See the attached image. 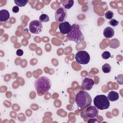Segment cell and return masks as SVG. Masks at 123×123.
<instances>
[{
  "label": "cell",
  "mask_w": 123,
  "mask_h": 123,
  "mask_svg": "<svg viewBox=\"0 0 123 123\" xmlns=\"http://www.w3.org/2000/svg\"><path fill=\"white\" fill-rule=\"evenodd\" d=\"M34 86L37 94L41 96L49 91L51 88V83L50 80L48 77L41 76L35 81Z\"/></svg>",
  "instance_id": "1"
},
{
  "label": "cell",
  "mask_w": 123,
  "mask_h": 123,
  "mask_svg": "<svg viewBox=\"0 0 123 123\" xmlns=\"http://www.w3.org/2000/svg\"><path fill=\"white\" fill-rule=\"evenodd\" d=\"M75 101L78 110L82 111L90 105L92 102V98L87 92L80 91L76 94Z\"/></svg>",
  "instance_id": "2"
},
{
  "label": "cell",
  "mask_w": 123,
  "mask_h": 123,
  "mask_svg": "<svg viewBox=\"0 0 123 123\" xmlns=\"http://www.w3.org/2000/svg\"><path fill=\"white\" fill-rule=\"evenodd\" d=\"M71 31L66 35L69 40L74 41L75 43L85 39V37L81 31L79 25L76 24H74L71 25Z\"/></svg>",
  "instance_id": "3"
},
{
  "label": "cell",
  "mask_w": 123,
  "mask_h": 123,
  "mask_svg": "<svg viewBox=\"0 0 123 123\" xmlns=\"http://www.w3.org/2000/svg\"><path fill=\"white\" fill-rule=\"evenodd\" d=\"M94 104L98 109L103 110L110 107V103L107 96L104 95L96 96L94 99Z\"/></svg>",
  "instance_id": "4"
},
{
  "label": "cell",
  "mask_w": 123,
  "mask_h": 123,
  "mask_svg": "<svg viewBox=\"0 0 123 123\" xmlns=\"http://www.w3.org/2000/svg\"><path fill=\"white\" fill-rule=\"evenodd\" d=\"M75 59L77 62L81 64H87L90 61V55L85 50L78 51L75 55Z\"/></svg>",
  "instance_id": "5"
},
{
  "label": "cell",
  "mask_w": 123,
  "mask_h": 123,
  "mask_svg": "<svg viewBox=\"0 0 123 123\" xmlns=\"http://www.w3.org/2000/svg\"><path fill=\"white\" fill-rule=\"evenodd\" d=\"M29 28L31 33L38 34L42 31L43 26L41 22L39 20H34L30 23Z\"/></svg>",
  "instance_id": "6"
},
{
  "label": "cell",
  "mask_w": 123,
  "mask_h": 123,
  "mask_svg": "<svg viewBox=\"0 0 123 123\" xmlns=\"http://www.w3.org/2000/svg\"><path fill=\"white\" fill-rule=\"evenodd\" d=\"M67 13L65 9L62 7L59 8L55 12V20L60 22H63L66 19Z\"/></svg>",
  "instance_id": "7"
},
{
  "label": "cell",
  "mask_w": 123,
  "mask_h": 123,
  "mask_svg": "<svg viewBox=\"0 0 123 123\" xmlns=\"http://www.w3.org/2000/svg\"><path fill=\"white\" fill-rule=\"evenodd\" d=\"M85 114L87 117L95 118L98 115V109L95 106H88L86 109Z\"/></svg>",
  "instance_id": "8"
},
{
  "label": "cell",
  "mask_w": 123,
  "mask_h": 123,
  "mask_svg": "<svg viewBox=\"0 0 123 123\" xmlns=\"http://www.w3.org/2000/svg\"><path fill=\"white\" fill-rule=\"evenodd\" d=\"M94 85V81L90 78H85L82 82V88L85 90H91Z\"/></svg>",
  "instance_id": "9"
},
{
  "label": "cell",
  "mask_w": 123,
  "mask_h": 123,
  "mask_svg": "<svg viewBox=\"0 0 123 123\" xmlns=\"http://www.w3.org/2000/svg\"><path fill=\"white\" fill-rule=\"evenodd\" d=\"M59 28L61 33L65 35L68 34L71 31L72 27L69 22L64 21L59 24Z\"/></svg>",
  "instance_id": "10"
},
{
  "label": "cell",
  "mask_w": 123,
  "mask_h": 123,
  "mask_svg": "<svg viewBox=\"0 0 123 123\" xmlns=\"http://www.w3.org/2000/svg\"><path fill=\"white\" fill-rule=\"evenodd\" d=\"M10 18V13L7 10L2 9L0 11V21L6 22Z\"/></svg>",
  "instance_id": "11"
},
{
  "label": "cell",
  "mask_w": 123,
  "mask_h": 123,
  "mask_svg": "<svg viewBox=\"0 0 123 123\" xmlns=\"http://www.w3.org/2000/svg\"><path fill=\"white\" fill-rule=\"evenodd\" d=\"M114 35V31L113 28L111 27H107L103 31V35L107 38L112 37Z\"/></svg>",
  "instance_id": "12"
},
{
  "label": "cell",
  "mask_w": 123,
  "mask_h": 123,
  "mask_svg": "<svg viewBox=\"0 0 123 123\" xmlns=\"http://www.w3.org/2000/svg\"><path fill=\"white\" fill-rule=\"evenodd\" d=\"M107 97L109 100L111 101H115L119 99V95L117 92L114 91H111L109 93Z\"/></svg>",
  "instance_id": "13"
},
{
  "label": "cell",
  "mask_w": 123,
  "mask_h": 123,
  "mask_svg": "<svg viewBox=\"0 0 123 123\" xmlns=\"http://www.w3.org/2000/svg\"><path fill=\"white\" fill-rule=\"evenodd\" d=\"M63 7L65 9H70L74 5V0H63L61 1Z\"/></svg>",
  "instance_id": "14"
},
{
  "label": "cell",
  "mask_w": 123,
  "mask_h": 123,
  "mask_svg": "<svg viewBox=\"0 0 123 123\" xmlns=\"http://www.w3.org/2000/svg\"><path fill=\"white\" fill-rule=\"evenodd\" d=\"M14 2L19 7H24L28 3V0H14Z\"/></svg>",
  "instance_id": "15"
},
{
  "label": "cell",
  "mask_w": 123,
  "mask_h": 123,
  "mask_svg": "<svg viewBox=\"0 0 123 123\" xmlns=\"http://www.w3.org/2000/svg\"><path fill=\"white\" fill-rule=\"evenodd\" d=\"M102 71L104 73H109L111 71V66L109 64L105 63L102 67Z\"/></svg>",
  "instance_id": "16"
},
{
  "label": "cell",
  "mask_w": 123,
  "mask_h": 123,
  "mask_svg": "<svg viewBox=\"0 0 123 123\" xmlns=\"http://www.w3.org/2000/svg\"><path fill=\"white\" fill-rule=\"evenodd\" d=\"M39 19L41 22H47L49 20V16L46 14H42L39 16Z\"/></svg>",
  "instance_id": "17"
},
{
  "label": "cell",
  "mask_w": 123,
  "mask_h": 123,
  "mask_svg": "<svg viewBox=\"0 0 123 123\" xmlns=\"http://www.w3.org/2000/svg\"><path fill=\"white\" fill-rule=\"evenodd\" d=\"M113 16H114V13L111 11H108L105 13V18L107 19L111 20L113 18Z\"/></svg>",
  "instance_id": "18"
},
{
  "label": "cell",
  "mask_w": 123,
  "mask_h": 123,
  "mask_svg": "<svg viewBox=\"0 0 123 123\" xmlns=\"http://www.w3.org/2000/svg\"><path fill=\"white\" fill-rule=\"evenodd\" d=\"M101 56H102V57L103 59H104L105 60H107L109 58L111 57V53H110V52H109L108 51H105L102 53Z\"/></svg>",
  "instance_id": "19"
},
{
  "label": "cell",
  "mask_w": 123,
  "mask_h": 123,
  "mask_svg": "<svg viewBox=\"0 0 123 123\" xmlns=\"http://www.w3.org/2000/svg\"><path fill=\"white\" fill-rule=\"evenodd\" d=\"M109 24L112 26H116L119 24V22L115 19H111L109 21Z\"/></svg>",
  "instance_id": "20"
},
{
  "label": "cell",
  "mask_w": 123,
  "mask_h": 123,
  "mask_svg": "<svg viewBox=\"0 0 123 123\" xmlns=\"http://www.w3.org/2000/svg\"><path fill=\"white\" fill-rule=\"evenodd\" d=\"M24 51L21 49H18L16 51V55L18 56H21L23 55Z\"/></svg>",
  "instance_id": "21"
},
{
  "label": "cell",
  "mask_w": 123,
  "mask_h": 123,
  "mask_svg": "<svg viewBox=\"0 0 123 123\" xmlns=\"http://www.w3.org/2000/svg\"><path fill=\"white\" fill-rule=\"evenodd\" d=\"M12 11L14 13H17L19 11V8L18 6H14L13 7Z\"/></svg>",
  "instance_id": "22"
},
{
  "label": "cell",
  "mask_w": 123,
  "mask_h": 123,
  "mask_svg": "<svg viewBox=\"0 0 123 123\" xmlns=\"http://www.w3.org/2000/svg\"><path fill=\"white\" fill-rule=\"evenodd\" d=\"M100 122L98 121V119L94 118V119H91L87 121V123H100Z\"/></svg>",
  "instance_id": "23"
}]
</instances>
